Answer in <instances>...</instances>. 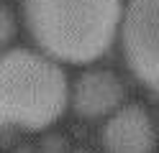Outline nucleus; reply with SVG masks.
Returning <instances> with one entry per match:
<instances>
[{
  "instance_id": "nucleus-1",
  "label": "nucleus",
  "mask_w": 159,
  "mask_h": 153,
  "mask_svg": "<svg viewBox=\"0 0 159 153\" xmlns=\"http://www.w3.org/2000/svg\"><path fill=\"white\" fill-rule=\"evenodd\" d=\"M36 46L64 64H90L113 46L123 23L121 0H21Z\"/></svg>"
},
{
  "instance_id": "nucleus-2",
  "label": "nucleus",
  "mask_w": 159,
  "mask_h": 153,
  "mask_svg": "<svg viewBox=\"0 0 159 153\" xmlns=\"http://www.w3.org/2000/svg\"><path fill=\"white\" fill-rule=\"evenodd\" d=\"M69 84L62 66L28 49H11L0 59V120L8 128L39 133L62 117Z\"/></svg>"
},
{
  "instance_id": "nucleus-3",
  "label": "nucleus",
  "mask_w": 159,
  "mask_h": 153,
  "mask_svg": "<svg viewBox=\"0 0 159 153\" xmlns=\"http://www.w3.org/2000/svg\"><path fill=\"white\" fill-rule=\"evenodd\" d=\"M121 44L131 71L159 95V0H128Z\"/></svg>"
},
{
  "instance_id": "nucleus-4",
  "label": "nucleus",
  "mask_w": 159,
  "mask_h": 153,
  "mask_svg": "<svg viewBox=\"0 0 159 153\" xmlns=\"http://www.w3.org/2000/svg\"><path fill=\"white\" fill-rule=\"evenodd\" d=\"M154 143V122L141 105H126L116 110L103 128L105 153H152Z\"/></svg>"
},
{
  "instance_id": "nucleus-5",
  "label": "nucleus",
  "mask_w": 159,
  "mask_h": 153,
  "mask_svg": "<svg viewBox=\"0 0 159 153\" xmlns=\"http://www.w3.org/2000/svg\"><path fill=\"white\" fill-rule=\"evenodd\" d=\"M123 84L113 71L90 69L77 77L72 87V110L80 117H103L121 110L123 105Z\"/></svg>"
},
{
  "instance_id": "nucleus-6",
  "label": "nucleus",
  "mask_w": 159,
  "mask_h": 153,
  "mask_svg": "<svg viewBox=\"0 0 159 153\" xmlns=\"http://www.w3.org/2000/svg\"><path fill=\"white\" fill-rule=\"evenodd\" d=\"M16 33L13 26V15H8V8H3V44H8V38Z\"/></svg>"
},
{
  "instance_id": "nucleus-7",
  "label": "nucleus",
  "mask_w": 159,
  "mask_h": 153,
  "mask_svg": "<svg viewBox=\"0 0 159 153\" xmlns=\"http://www.w3.org/2000/svg\"><path fill=\"white\" fill-rule=\"evenodd\" d=\"M59 146H62V140H59V138H46L44 140V153H62Z\"/></svg>"
},
{
  "instance_id": "nucleus-8",
  "label": "nucleus",
  "mask_w": 159,
  "mask_h": 153,
  "mask_svg": "<svg viewBox=\"0 0 159 153\" xmlns=\"http://www.w3.org/2000/svg\"><path fill=\"white\" fill-rule=\"evenodd\" d=\"M75 153H87V151H75Z\"/></svg>"
}]
</instances>
